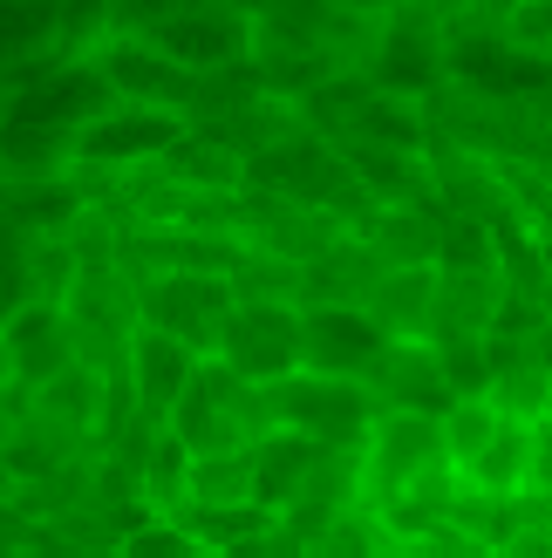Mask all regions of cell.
Returning <instances> with one entry per match:
<instances>
[{"mask_svg":"<svg viewBox=\"0 0 552 558\" xmlns=\"http://www.w3.org/2000/svg\"><path fill=\"white\" fill-rule=\"evenodd\" d=\"M260 402L273 415V429H293V436L321 442V450H362L369 429H375V402H369L362 381H327L308 368L260 388Z\"/></svg>","mask_w":552,"mask_h":558,"instance_id":"cell-1","label":"cell"},{"mask_svg":"<svg viewBox=\"0 0 552 558\" xmlns=\"http://www.w3.org/2000/svg\"><path fill=\"white\" fill-rule=\"evenodd\" d=\"M218 368L245 388H273L300 368V306L280 300H232L226 327H218Z\"/></svg>","mask_w":552,"mask_h":558,"instance_id":"cell-2","label":"cell"},{"mask_svg":"<svg viewBox=\"0 0 552 558\" xmlns=\"http://www.w3.org/2000/svg\"><path fill=\"white\" fill-rule=\"evenodd\" d=\"M226 314H232V279H212V272H157V279L136 287V327L171 333V341H184L199 361L218 354Z\"/></svg>","mask_w":552,"mask_h":558,"instance_id":"cell-3","label":"cell"},{"mask_svg":"<svg viewBox=\"0 0 552 558\" xmlns=\"http://www.w3.org/2000/svg\"><path fill=\"white\" fill-rule=\"evenodd\" d=\"M157 54H171L178 69L212 75V69H239L253 54V21H245L232 0H184L171 21H157L144 35Z\"/></svg>","mask_w":552,"mask_h":558,"instance_id":"cell-4","label":"cell"},{"mask_svg":"<svg viewBox=\"0 0 552 558\" xmlns=\"http://www.w3.org/2000/svg\"><path fill=\"white\" fill-rule=\"evenodd\" d=\"M96 75L109 82V96H123V102H136V109H178V117L191 123V102H199V89H205V75H191V69H178L171 54H157L151 41H96Z\"/></svg>","mask_w":552,"mask_h":558,"instance_id":"cell-5","label":"cell"},{"mask_svg":"<svg viewBox=\"0 0 552 558\" xmlns=\"http://www.w3.org/2000/svg\"><path fill=\"white\" fill-rule=\"evenodd\" d=\"M444 75H457L484 102H512V96L545 89L552 62L532 54L518 35H457V41H444Z\"/></svg>","mask_w":552,"mask_h":558,"instance_id":"cell-6","label":"cell"},{"mask_svg":"<svg viewBox=\"0 0 552 558\" xmlns=\"http://www.w3.org/2000/svg\"><path fill=\"white\" fill-rule=\"evenodd\" d=\"M362 388H369L375 415H436V423H444V409L457 402L430 341H382V354L362 375Z\"/></svg>","mask_w":552,"mask_h":558,"instance_id":"cell-7","label":"cell"},{"mask_svg":"<svg viewBox=\"0 0 552 558\" xmlns=\"http://www.w3.org/2000/svg\"><path fill=\"white\" fill-rule=\"evenodd\" d=\"M191 123L178 109H136V102H117L103 123H89L75 136V163H96V171H130V163H164L178 150V136Z\"/></svg>","mask_w":552,"mask_h":558,"instance_id":"cell-8","label":"cell"},{"mask_svg":"<svg viewBox=\"0 0 552 558\" xmlns=\"http://www.w3.org/2000/svg\"><path fill=\"white\" fill-rule=\"evenodd\" d=\"M436 463H444V423L436 415H375V429L362 442V505L403 490Z\"/></svg>","mask_w":552,"mask_h":558,"instance_id":"cell-9","label":"cell"},{"mask_svg":"<svg viewBox=\"0 0 552 558\" xmlns=\"http://www.w3.org/2000/svg\"><path fill=\"white\" fill-rule=\"evenodd\" d=\"M355 511H362V450H321V463L300 477V490L280 505V532L308 551L314 538H327Z\"/></svg>","mask_w":552,"mask_h":558,"instance_id":"cell-10","label":"cell"},{"mask_svg":"<svg viewBox=\"0 0 552 558\" xmlns=\"http://www.w3.org/2000/svg\"><path fill=\"white\" fill-rule=\"evenodd\" d=\"M382 354V327L362 306H300V368L327 381H362Z\"/></svg>","mask_w":552,"mask_h":558,"instance_id":"cell-11","label":"cell"},{"mask_svg":"<svg viewBox=\"0 0 552 558\" xmlns=\"http://www.w3.org/2000/svg\"><path fill=\"white\" fill-rule=\"evenodd\" d=\"M117 96H109V82L96 75V62H62L55 75H41L35 89H21L8 102V117L21 123H41V130H62V136H82L89 123H103Z\"/></svg>","mask_w":552,"mask_h":558,"instance_id":"cell-12","label":"cell"},{"mask_svg":"<svg viewBox=\"0 0 552 558\" xmlns=\"http://www.w3.org/2000/svg\"><path fill=\"white\" fill-rule=\"evenodd\" d=\"M499 300H505L499 272H436L417 341H430V348H484L491 320H499Z\"/></svg>","mask_w":552,"mask_h":558,"instance_id":"cell-13","label":"cell"},{"mask_svg":"<svg viewBox=\"0 0 552 558\" xmlns=\"http://www.w3.org/2000/svg\"><path fill=\"white\" fill-rule=\"evenodd\" d=\"M369 75H375V89H389V96H403V102L444 82V35L417 21V0H409L403 14L382 21V41H375V54H369Z\"/></svg>","mask_w":552,"mask_h":558,"instance_id":"cell-14","label":"cell"},{"mask_svg":"<svg viewBox=\"0 0 552 558\" xmlns=\"http://www.w3.org/2000/svg\"><path fill=\"white\" fill-rule=\"evenodd\" d=\"M0 361L21 375V381H55V375H69L75 368V327L62 306H48V300H27L14 320H0Z\"/></svg>","mask_w":552,"mask_h":558,"instance_id":"cell-15","label":"cell"},{"mask_svg":"<svg viewBox=\"0 0 552 558\" xmlns=\"http://www.w3.org/2000/svg\"><path fill=\"white\" fill-rule=\"evenodd\" d=\"M191 375H199V354H191L184 341L151 333V327L130 333V396H136V409H144L151 423L178 409V396L191 388Z\"/></svg>","mask_w":552,"mask_h":558,"instance_id":"cell-16","label":"cell"},{"mask_svg":"<svg viewBox=\"0 0 552 558\" xmlns=\"http://www.w3.org/2000/svg\"><path fill=\"white\" fill-rule=\"evenodd\" d=\"M389 272L362 239H335L321 259L300 266V306H362L369 287Z\"/></svg>","mask_w":552,"mask_h":558,"instance_id":"cell-17","label":"cell"},{"mask_svg":"<svg viewBox=\"0 0 552 558\" xmlns=\"http://www.w3.org/2000/svg\"><path fill=\"white\" fill-rule=\"evenodd\" d=\"M430 287H436V266H389L369 287L362 314L382 327V341H417L423 314H430Z\"/></svg>","mask_w":552,"mask_h":558,"instance_id":"cell-18","label":"cell"},{"mask_svg":"<svg viewBox=\"0 0 552 558\" xmlns=\"http://www.w3.org/2000/svg\"><path fill=\"white\" fill-rule=\"evenodd\" d=\"M321 463V442L293 436V429H273L266 442H253V505L280 518V505L300 490V477Z\"/></svg>","mask_w":552,"mask_h":558,"instance_id":"cell-19","label":"cell"},{"mask_svg":"<svg viewBox=\"0 0 552 558\" xmlns=\"http://www.w3.org/2000/svg\"><path fill=\"white\" fill-rule=\"evenodd\" d=\"M526 463H532V423H505L484 442V457L471 470H457V477L484 497H526Z\"/></svg>","mask_w":552,"mask_h":558,"instance_id":"cell-20","label":"cell"},{"mask_svg":"<svg viewBox=\"0 0 552 558\" xmlns=\"http://www.w3.org/2000/svg\"><path fill=\"white\" fill-rule=\"evenodd\" d=\"M62 157H75V136L41 130V123H21V117H0V171L41 184V178L62 171Z\"/></svg>","mask_w":552,"mask_h":558,"instance_id":"cell-21","label":"cell"},{"mask_svg":"<svg viewBox=\"0 0 552 558\" xmlns=\"http://www.w3.org/2000/svg\"><path fill=\"white\" fill-rule=\"evenodd\" d=\"M164 178L171 184H184V191H239V157L218 144V136H205V130H184L178 136V150L164 157Z\"/></svg>","mask_w":552,"mask_h":558,"instance_id":"cell-22","label":"cell"},{"mask_svg":"<svg viewBox=\"0 0 552 558\" xmlns=\"http://www.w3.org/2000/svg\"><path fill=\"white\" fill-rule=\"evenodd\" d=\"M184 505L226 511V505H253V450H218V457H191V484Z\"/></svg>","mask_w":552,"mask_h":558,"instance_id":"cell-23","label":"cell"},{"mask_svg":"<svg viewBox=\"0 0 552 558\" xmlns=\"http://www.w3.org/2000/svg\"><path fill=\"white\" fill-rule=\"evenodd\" d=\"M178 524H184V538L199 545V551H212V558H226V551H239L245 538H260L266 524H273V511H260V505H226V511L184 505V511H178Z\"/></svg>","mask_w":552,"mask_h":558,"instance_id":"cell-24","label":"cell"},{"mask_svg":"<svg viewBox=\"0 0 552 558\" xmlns=\"http://www.w3.org/2000/svg\"><path fill=\"white\" fill-rule=\"evenodd\" d=\"M505 429V415L491 409V396H464V402H451L444 409V463L451 470H471L478 457H484V442Z\"/></svg>","mask_w":552,"mask_h":558,"instance_id":"cell-25","label":"cell"},{"mask_svg":"<svg viewBox=\"0 0 552 558\" xmlns=\"http://www.w3.org/2000/svg\"><path fill=\"white\" fill-rule=\"evenodd\" d=\"M55 8L62 0H0V69L14 54H55Z\"/></svg>","mask_w":552,"mask_h":558,"instance_id":"cell-26","label":"cell"},{"mask_svg":"<svg viewBox=\"0 0 552 558\" xmlns=\"http://www.w3.org/2000/svg\"><path fill=\"white\" fill-rule=\"evenodd\" d=\"M436 272H499V245H491V226L478 218H451L436 226Z\"/></svg>","mask_w":552,"mask_h":558,"instance_id":"cell-27","label":"cell"},{"mask_svg":"<svg viewBox=\"0 0 552 558\" xmlns=\"http://www.w3.org/2000/svg\"><path fill=\"white\" fill-rule=\"evenodd\" d=\"M117 558H205V551L184 538V524H178V518H151V524H136V532L123 538Z\"/></svg>","mask_w":552,"mask_h":558,"instance_id":"cell-28","label":"cell"},{"mask_svg":"<svg viewBox=\"0 0 552 558\" xmlns=\"http://www.w3.org/2000/svg\"><path fill=\"white\" fill-rule=\"evenodd\" d=\"M300 558H382V538H375V524H369V511H355V518H341L327 538H314Z\"/></svg>","mask_w":552,"mask_h":558,"instance_id":"cell-29","label":"cell"},{"mask_svg":"<svg viewBox=\"0 0 552 558\" xmlns=\"http://www.w3.org/2000/svg\"><path fill=\"white\" fill-rule=\"evenodd\" d=\"M178 8H184V0H109V35H117V41H144L151 27L171 21ZM109 35H103V41H109Z\"/></svg>","mask_w":552,"mask_h":558,"instance_id":"cell-30","label":"cell"},{"mask_svg":"<svg viewBox=\"0 0 552 558\" xmlns=\"http://www.w3.org/2000/svg\"><path fill=\"white\" fill-rule=\"evenodd\" d=\"M526 497H545L552 505V415L532 423V463H526Z\"/></svg>","mask_w":552,"mask_h":558,"instance_id":"cell-31","label":"cell"},{"mask_svg":"<svg viewBox=\"0 0 552 558\" xmlns=\"http://www.w3.org/2000/svg\"><path fill=\"white\" fill-rule=\"evenodd\" d=\"M499 558H552V532H518Z\"/></svg>","mask_w":552,"mask_h":558,"instance_id":"cell-32","label":"cell"},{"mask_svg":"<svg viewBox=\"0 0 552 558\" xmlns=\"http://www.w3.org/2000/svg\"><path fill=\"white\" fill-rule=\"evenodd\" d=\"M335 8H348V14H403L409 0H335Z\"/></svg>","mask_w":552,"mask_h":558,"instance_id":"cell-33","label":"cell"}]
</instances>
